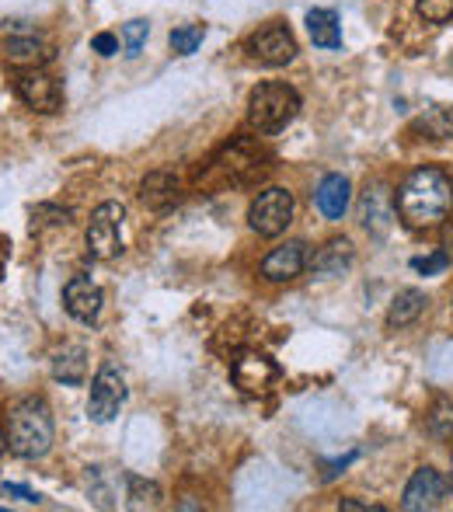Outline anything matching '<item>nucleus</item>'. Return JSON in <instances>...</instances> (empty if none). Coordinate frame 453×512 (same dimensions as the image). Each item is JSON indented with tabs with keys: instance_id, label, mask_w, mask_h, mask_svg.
<instances>
[{
	"instance_id": "obj_1",
	"label": "nucleus",
	"mask_w": 453,
	"mask_h": 512,
	"mask_svg": "<svg viewBox=\"0 0 453 512\" xmlns=\"http://www.w3.org/2000/svg\"><path fill=\"white\" fill-rule=\"evenodd\" d=\"M398 216L405 227L412 230H433L440 227L453 209V182L447 171L440 168H415L412 175L401 182L398 196H394Z\"/></svg>"
},
{
	"instance_id": "obj_2",
	"label": "nucleus",
	"mask_w": 453,
	"mask_h": 512,
	"mask_svg": "<svg viewBox=\"0 0 453 512\" xmlns=\"http://www.w3.org/2000/svg\"><path fill=\"white\" fill-rule=\"evenodd\" d=\"M53 411L42 398H25L7 418V450L21 460H39L53 446Z\"/></svg>"
},
{
	"instance_id": "obj_3",
	"label": "nucleus",
	"mask_w": 453,
	"mask_h": 512,
	"mask_svg": "<svg viewBox=\"0 0 453 512\" xmlns=\"http://www.w3.org/2000/svg\"><path fill=\"white\" fill-rule=\"evenodd\" d=\"M272 171V154L251 136H237L217 150L210 161V178L217 185H255Z\"/></svg>"
},
{
	"instance_id": "obj_4",
	"label": "nucleus",
	"mask_w": 453,
	"mask_h": 512,
	"mask_svg": "<svg viewBox=\"0 0 453 512\" xmlns=\"http://www.w3.org/2000/svg\"><path fill=\"white\" fill-rule=\"evenodd\" d=\"M300 115V95L283 81H265L248 98V122L255 133L272 136Z\"/></svg>"
},
{
	"instance_id": "obj_5",
	"label": "nucleus",
	"mask_w": 453,
	"mask_h": 512,
	"mask_svg": "<svg viewBox=\"0 0 453 512\" xmlns=\"http://www.w3.org/2000/svg\"><path fill=\"white\" fill-rule=\"evenodd\" d=\"M122 220H126V209L119 203H102L91 213L88 234H84L91 258L112 262V258L122 255Z\"/></svg>"
},
{
	"instance_id": "obj_6",
	"label": "nucleus",
	"mask_w": 453,
	"mask_h": 512,
	"mask_svg": "<svg viewBox=\"0 0 453 512\" xmlns=\"http://www.w3.org/2000/svg\"><path fill=\"white\" fill-rule=\"evenodd\" d=\"M122 405H126V377H122V370L109 359V363L98 366L95 380H91L88 415H91V422L109 425L112 418L119 415Z\"/></svg>"
},
{
	"instance_id": "obj_7",
	"label": "nucleus",
	"mask_w": 453,
	"mask_h": 512,
	"mask_svg": "<svg viewBox=\"0 0 453 512\" xmlns=\"http://www.w3.org/2000/svg\"><path fill=\"white\" fill-rule=\"evenodd\" d=\"M248 223L255 234L262 237H279L293 223V196L286 189H265L251 199L248 206Z\"/></svg>"
},
{
	"instance_id": "obj_8",
	"label": "nucleus",
	"mask_w": 453,
	"mask_h": 512,
	"mask_svg": "<svg viewBox=\"0 0 453 512\" xmlns=\"http://www.w3.org/2000/svg\"><path fill=\"white\" fill-rule=\"evenodd\" d=\"M248 56L262 67H286L297 60V39L286 25H265L248 39Z\"/></svg>"
},
{
	"instance_id": "obj_9",
	"label": "nucleus",
	"mask_w": 453,
	"mask_h": 512,
	"mask_svg": "<svg viewBox=\"0 0 453 512\" xmlns=\"http://www.w3.org/2000/svg\"><path fill=\"white\" fill-rule=\"evenodd\" d=\"M279 363L276 359H269L265 352H237L234 356V366H230V377H234V384L241 387L244 394H265L272 384L279 380Z\"/></svg>"
},
{
	"instance_id": "obj_10",
	"label": "nucleus",
	"mask_w": 453,
	"mask_h": 512,
	"mask_svg": "<svg viewBox=\"0 0 453 512\" xmlns=\"http://www.w3.org/2000/svg\"><path fill=\"white\" fill-rule=\"evenodd\" d=\"M14 91H18L21 102H25L28 108H35V112H60V108H63L60 81H56V77H49L42 67L21 70V74L14 77Z\"/></svg>"
},
{
	"instance_id": "obj_11",
	"label": "nucleus",
	"mask_w": 453,
	"mask_h": 512,
	"mask_svg": "<svg viewBox=\"0 0 453 512\" xmlns=\"http://www.w3.org/2000/svg\"><path fill=\"white\" fill-rule=\"evenodd\" d=\"M443 495H447V478H443L436 467H419V471L408 478L405 495H401V509H408V512L436 509Z\"/></svg>"
},
{
	"instance_id": "obj_12",
	"label": "nucleus",
	"mask_w": 453,
	"mask_h": 512,
	"mask_svg": "<svg viewBox=\"0 0 453 512\" xmlns=\"http://www.w3.org/2000/svg\"><path fill=\"white\" fill-rule=\"evenodd\" d=\"M307 269V244L304 241H286L283 248H272L262 258V276L269 283H290Z\"/></svg>"
},
{
	"instance_id": "obj_13",
	"label": "nucleus",
	"mask_w": 453,
	"mask_h": 512,
	"mask_svg": "<svg viewBox=\"0 0 453 512\" xmlns=\"http://www.w3.org/2000/svg\"><path fill=\"white\" fill-rule=\"evenodd\" d=\"M63 307H67V314L74 317V321L95 324L98 314H102V290H98L88 276H74L63 286Z\"/></svg>"
},
{
	"instance_id": "obj_14",
	"label": "nucleus",
	"mask_w": 453,
	"mask_h": 512,
	"mask_svg": "<svg viewBox=\"0 0 453 512\" xmlns=\"http://www.w3.org/2000/svg\"><path fill=\"white\" fill-rule=\"evenodd\" d=\"M363 227L370 230V234L384 237L387 227H391V220L398 216V206H394V196L387 192V185H370V189L363 192Z\"/></svg>"
},
{
	"instance_id": "obj_15",
	"label": "nucleus",
	"mask_w": 453,
	"mask_h": 512,
	"mask_svg": "<svg viewBox=\"0 0 453 512\" xmlns=\"http://www.w3.org/2000/svg\"><path fill=\"white\" fill-rule=\"evenodd\" d=\"M314 203H318L321 216L325 220H342L349 213V203H352V185L345 175H325L314 192Z\"/></svg>"
},
{
	"instance_id": "obj_16",
	"label": "nucleus",
	"mask_w": 453,
	"mask_h": 512,
	"mask_svg": "<svg viewBox=\"0 0 453 512\" xmlns=\"http://www.w3.org/2000/svg\"><path fill=\"white\" fill-rule=\"evenodd\" d=\"M352 258H356V251H352V241L349 237H332V241H325L318 248V255L311 258V272L314 276H342L345 269L352 265Z\"/></svg>"
},
{
	"instance_id": "obj_17",
	"label": "nucleus",
	"mask_w": 453,
	"mask_h": 512,
	"mask_svg": "<svg viewBox=\"0 0 453 512\" xmlns=\"http://www.w3.org/2000/svg\"><path fill=\"white\" fill-rule=\"evenodd\" d=\"M49 56H53V53H49V46L39 39V35H32V32L14 35V39H7V46H4V60L11 63V67H21V70L42 67Z\"/></svg>"
},
{
	"instance_id": "obj_18",
	"label": "nucleus",
	"mask_w": 453,
	"mask_h": 512,
	"mask_svg": "<svg viewBox=\"0 0 453 512\" xmlns=\"http://www.w3.org/2000/svg\"><path fill=\"white\" fill-rule=\"evenodd\" d=\"M182 199V192H178V178L171 175V171H154V175L143 178L140 185V203L157 209V213H164V209H171Z\"/></svg>"
},
{
	"instance_id": "obj_19",
	"label": "nucleus",
	"mask_w": 453,
	"mask_h": 512,
	"mask_svg": "<svg viewBox=\"0 0 453 512\" xmlns=\"http://www.w3.org/2000/svg\"><path fill=\"white\" fill-rule=\"evenodd\" d=\"M307 32H311V42L318 49H342V25L332 7H314V11H307Z\"/></svg>"
},
{
	"instance_id": "obj_20",
	"label": "nucleus",
	"mask_w": 453,
	"mask_h": 512,
	"mask_svg": "<svg viewBox=\"0 0 453 512\" xmlns=\"http://www.w3.org/2000/svg\"><path fill=\"white\" fill-rule=\"evenodd\" d=\"M53 377L67 387H81L88 380V352L81 345H63L53 356Z\"/></svg>"
},
{
	"instance_id": "obj_21",
	"label": "nucleus",
	"mask_w": 453,
	"mask_h": 512,
	"mask_svg": "<svg viewBox=\"0 0 453 512\" xmlns=\"http://www.w3.org/2000/svg\"><path fill=\"white\" fill-rule=\"evenodd\" d=\"M426 293L422 290H398V297L391 300L387 310V328H408V324L419 321V314L426 310Z\"/></svg>"
},
{
	"instance_id": "obj_22",
	"label": "nucleus",
	"mask_w": 453,
	"mask_h": 512,
	"mask_svg": "<svg viewBox=\"0 0 453 512\" xmlns=\"http://www.w3.org/2000/svg\"><path fill=\"white\" fill-rule=\"evenodd\" d=\"M412 133L422 140H453V108H426L419 119L412 122Z\"/></svg>"
},
{
	"instance_id": "obj_23",
	"label": "nucleus",
	"mask_w": 453,
	"mask_h": 512,
	"mask_svg": "<svg viewBox=\"0 0 453 512\" xmlns=\"http://www.w3.org/2000/svg\"><path fill=\"white\" fill-rule=\"evenodd\" d=\"M203 39H206V25H182L171 32V49H175L178 56H192L203 46Z\"/></svg>"
},
{
	"instance_id": "obj_24",
	"label": "nucleus",
	"mask_w": 453,
	"mask_h": 512,
	"mask_svg": "<svg viewBox=\"0 0 453 512\" xmlns=\"http://www.w3.org/2000/svg\"><path fill=\"white\" fill-rule=\"evenodd\" d=\"M147 35H150V21H143V18L126 21V25H122V46H126V56H140Z\"/></svg>"
},
{
	"instance_id": "obj_25",
	"label": "nucleus",
	"mask_w": 453,
	"mask_h": 512,
	"mask_svg": "<svg viewBox=\"0 0 453 512\" xmlns=\"http://www.w3.org/2000/svg\"><path fill=\"white\" fill-rule=\"evenodd\" d=\"M161 499V488L154 481H143V478H129V506L143 509V506H157Z\"/></svg>"
},
{
	"instance_id": "obj_26",
	"label": "nucleus",
	"mask_w": 453,
	"mask_h": 512,
	"mask_svg": "<svg viewBox=\"0 0 453 512\" xmlns=\"http://www.w3.org/2000/svg\"><path fill=\"white\" fill-rule=\"evenodd\" d=\"M429 432L436 439L453 436V401H436L433 415H429Z\"/></svg>"
},
{
	"instance_id": "obj_27",
	"label": "nucleus",
	"mask_w": 453,
	"mask_h": 512,
	"mask_svg": "<svg viewBox=\"0 0 453 512\" xmlns=\"http://www.w3.org/2000/svg\"><path fill=\"white\" fill-rule=\"evenodd\" d=\"M419 14L429 25H447L453 21V0H419Z\"/></svg>"
},
{
	"instance_id": "obj_28",
	"label": "nucleus",
	"mask_w": 453,
	"mask_h": 512,
	"mask_svg": "<svg viewBox=\"0 0 453 512\" xmlns=\"http://www.w3.org/2000/svg\"><path fill=\"white\" fill-rule=\"evenodd\" d=\"M412 269L422 272V276H440V272L450 269V258H447V251H433V255H426V258H412Z\"/></svg>"
},
{
	"instance_id": "obj_29",
	"label": "nucleus",
	"mask_w": 453,
	"mask_h": 512,
	"mask_svg": "<svg viewBox=\"0 0 453 512\" xmlns=\"http://www.w3.org/2000/svg\"><path fill=\"white\" fill-rule=\"evenodd\" d=\"M91 49H95L98 56H115L119 53V39H115L112 32H98L95 39H91Z\"/></svg>"
},
{
	"instance_id": "obj_30",
	"label": "nucleus",
	"mask_w": 453,
	"mask_h": 512,
	"mask_svg": "<svg viewBox=\"0 0 453 512\" xmlns=\"http://www.w3.org/2000/svg\"><path fill=\"white\" fill-rule=\"evenodd\" d=\"M4 495H14V499L28 502V506H39L42 502L39 492H32V488H25V485H14V481H4Z\"/></svg>"
},
{
	"instance_id": "obj_31",
	"label": "nucleus",
	"mask_w": 453,
	"mask_h": 512,
	"mask_svg": "<svg viewBox=\"0 0 453 512\" xmlns=\"http://www.w3.org/2000/svg\"><path fill=\"white\" fill-rule=\"evenodd\" d=\"M356 457H359V450H352V453H345V457H342V460H335V464H328L325 478H335V474H342V471H345V467H349V464H352V460H356Z\"/></svg>"
},
{
	"instance_id": "obj_32",
	"label": "nucleus",
	"mask_w": 453,
	"mask_h": 512,
	"mask_svg": "<svg viewBox=\"0 0 453 512\" xmlns=\"http://www.w3.org/2000/svg\"><path fill=\"white\" fill-rule=\"evenodd\" d=\"M342 509L345 512H366V509L380 512V506H366V502H356V499H342Z\"/></svg>"
},
{
	"instance_id": "obj_33",
	"label": "nucleus",
	"mask_w": 453,
	"mask_h": 512,
	"mask_svg": "<svg viewBox=\"0 0 453 512\" xmlns=\"http://www.w3.org/2000/svg\"><path fill=\"white\" fill-rule=\"evenodd\" d=\"M443 251H447V258H450V265H453V227L443 230Z\"/></svg>"
},
{
	"instance_id": "obj_34",
	"label": "nucleus",
	"mask_w": 453,
	"mask_h": 512,
	"mask_svg": "<svg viewBox=\"0 0 453 512\" xmlns=\"http://www.w3.org/2000/svg\"><path fill=\"white\" fill-rule=\"evenodd\" d=\"M7 255H11V244L0 237V276H4V262H7Z\"/></svg>"
},
{
	"instance_id": "obj_35",
	"label": "nucleus",
	"mask_w": 453,
	"mask_h": 512,
	"mask_svg": "<svg viewBox=\"0 0 453 512\" xmlns=\"http://www.w3.org/2000/svg\"><path fill=\"white\" fill-rule=\"evenodd\" d=\"M4 446H7V439H4V429H0V453H4Z\"/></svg>"
}]
</instances>
